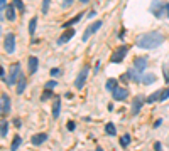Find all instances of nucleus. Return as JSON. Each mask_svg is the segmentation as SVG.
<instances>
[{
	"mask_svg": "<svg viewBox=\"0 0 169 151\" xmlns=\"http://www.w3.org/2000/svg\"><path fill=\"white\" fill-rule=\"evenodd\" d=\"M147 57H137L135 61H134V67L137 69V71H140V72H144L147 69Z\"/></svg>",
	"mask_w": 169,
	"mask_h": 151,
	"instance_id": "ddd939ff",
	"label": "nucleus"
},
{
	"mask_svg": "<svg viewBox=\"0 0 169 151\" xmlns=\"http://www.w3.org/2000/svg\"><path fill=\"white\" fill-rule=\"evenodd\" d=\"M81 20V14H78V15H74L71 20H68L66 24H64V29H68V27H71V25H74V24H78V22Z\"/></svg>",
	"mask_w": 169,
	"mask_h": 151,
	"instance_id": "b1692460",
	"label": "nucleus"
},
{
	"mask_svg": "<svg viewBox=\"0 0 169 151\" xmlns=\"http://www.w3.org/2000/svg\"><path fill=\"white\" fill-rule=\"evenodd\" d=\"M14 124L17 126V128H20V124H22V122H20V119H19V118H15L14 119Z\"/></svg>",
	"mask_w": 169,
	"mask_h": 151,
	"instance_id": "e433bc0d",
	"label": "nucleus"
},
{
	"mask_svg": "<svg viewBox=\"0 0 169 151\" xmlns=\"http://www.w3.org/2000/svg\"><path fill=\"white\" fill-rule=\"evenodd\" d=\"M125 35V30H120V32H118V37H120V39H122V37H124Z\"/></svg>",
	"mask_w": 169,
	"mask_h": 151,
	"instance_id": "37998d69",
	"label": "nucleus"
},
{
	"mask_svg": "<svg viewBox=\"0 0 169 151\" xmlns=\"http://www.w3.org/2000/svg\"><path fill=\"white\" fill-rule=\"evenodd\" d=\"M26 77H19V81H17V94H22L24 92V89H26Z\"/></svg>",
	"mask_w": 169,
	"mask_h": 151,
	"instance_id": "6ab92c4d",
	"label": "nucleus"
},
{
	"mask_svg": "<svg viewBox=\"0 0 169 151\" xmlns=\"http://www.w3.org/2000/svg\"><path fill=\"white\" fill-rule=\"evenodd\" d=\"M4 76H5V71H4V67L0 65V77H4Z\"/></svg>",
	"mask_w": 169,
	"mask_h": 151,
	"instance_id": "ea45409f",
	"label": "nucleus"
},
{
	"mask_svg": "<svg viewBox=\"0 0 169 151\" xmlns=\"http://www.w3.org/2000/svg\"><path fill=\"white\" fill-rule=\"evenodd\" d=\"M105 133H107L108 136H115V134H117V128H115L113 122H108V124L105 126Z\"/></svg>",
	"mask_w": 169,
	"mask_h": 151,
	"instance_id": "412c9836",
	"label": "nucleus"
},
{
	"mask_svg": "<svg viewBox=\"0 0 169 151\" xmlns=\"http://www.w3.org/2000/svg\"><path fill=\"white\" fill-rule=\"evenodd\" d=\"M144 102H146L144 96H135V99H134V102H132V114L134 116L139 114V111H140V108H142Z\"/></svg>",
	"mask_w": 169,
	"mask_h": 151,
	"instance_id": "9b49d317",
	"label": "nucleus"
},
{
	"mask_svg": "<svg viewBox=\"0 0 169 151\" xmlns=\"http://www.w3.org/2000/svg\"><path fill=\"white\" fill-rule=\"evenodd\" d=\"M49 4H51V0H42V8H41V12L42 14H48V10H49Z\"/></svg>",
	"mask_w": 169,
	"mask_h": 151,
	"instance_id": "cd10ccee",
	"label": "nucleus"
},
{
	"mask_svg": "<svg viewBox=\"0 0 169 151\" xmlns=\"http://www.w3.org/2000/svg\"><path fill=\"white\" fill-rule=\"evenodd\" d=\"M166 99H169V87H166V89L161 92V99L159 101H166Z\"/></svg>",
	"mask_w": 169,
	"mask_h": 151,
	"instance_id": "c756f323",
	"label": "nucleus"
},
{
	"mask_svg": "<svg viewBox=\"0 0 169 151\" xmlns=\"http://www.w3.org/2000/svg\"><path fill=\"white\" fill-rule=\"evenodd\" d=\"M39 67V61H37L36 55H31L29 57V74H34Z\"/></svg>",
	"mask_w": 169,
	"mask_h": 151,
	"instance_id": "dca6fc26",
	"label": "nucleus"
},
{
	"mask_svg": "<svg viewBox=\"0 0 169 151\" xmlns=\"http://www.w3.org/2000/svg\"><path fill=\"white\" fill-rule=\"evenodd\" d=\"M46 139H48V134L39 133V134H34V136L31 138V143H32L34 146H41L42 143H46Z\"/></svg>",
	"mask_w": 169,
	"mask_h": 151,
	"instance_id": "f8f14e48",
	"label": "nucleus"
},
{
	"mask_svg": "<svg viewBox=\"0 0 169 151\" xmlns=\"http://www.w3.org/2000/svg\"><path fill=\"white\" fill-rule=\"evenodd\" d=\"M130 144V134H124V136L120 138V146H129Z\"/></svg>",
	"mask_w": 169,
	"mask_h": 151,
	"instance_id": "bb28decb",
	"label": "nucleus"
},
{
	"mask_svg": "<svg viewBox=\"0 0 169 151\" xmlns=\"http://www.w3.org/2000/svg\"><path fill=\"white\" fill-rule=\"evenodd\" d=\"M61 74V71H59L58 67H54V69H51V76H59Z\"/></svg>",
	"mask_w": 169,
	"mask_h": 151,
	"instance_id": "72a5a7b5",
	"label": "nucleus"
},
{
	"mask_svg": "<svg viewBox=\"0 0 169 151\" xmlns=\"http://www.w3.org/2000/svg\"><path fill=\"white\" fill-rule=\"evenodd\" d=\"M161 92H162V91H156V92H152L151 94V96H149V97H147V102H156V101H159V99H161Z\"/></svg>",
	"mask_w": 169,
	"mask_h": 151,
	"instance_id": "5701e85b",
	"label": "nucleus"
},
{
	"mask_svg": "<svg viewBox=\"0 0 169 151\" xmlns=\"http://www.w3.org/2000/svg\"><path fill=\"white\" fill-rule=\"evenodd\" d=\"M166 15H167V18H169V4H166Z\"/></svg>",
	"mask_w": 169,
	"mask_h": 151,
	"instance_id": "a19ab883",
	"label": "nucleus"
},
{
	"mask_svg": "<svg viewBox=\"0 0 169 151\" xmlns=\"http://www.w3.org/2000/svg\"><path fill=\"white\" fill-rule=\"evenodd\" d=\"M127 52H129V45H120V47H117V49L113 50V54H112L110 61L113 62V64H118V62H122V61L125 59Z\"/></svg>",
	"mask_w": 169,
	"mask_h": 151,
	"instance_id": "20e7f679",
	"label": "nucleus"
},
{
	"mask_svg": "<svg viewBox=\"0 0 169 151\" xmlns=\"http://www.w3.org/2000/svg\"><path fill=\"white\" fill-rule=\"evenodd\" d=\"M140 77H142V76H140V71H137L135 67H132V69L127 71V79L132 81V82H139Z\"/></svg>",
	"mask_w": 169,
	"mask_h": 151,
	"instance_id": "2eb2a0df",
	"label": "nucleus"
},
{
	"mask_svg": "<svg viewBox=\"0 0 169 151\" xmlns=\"http://www.w3.org/2000/svg\"><path fill=\"white\" fill-rule=\"evenodd\" d=\"M95 15H96V14H95V10H92V12H90V15H88V17H90V18H93Z\"/></svg>",
	"mask_w": 169,
	"mask_h": 151,
	"instance_id": "79ce46f5",
	"label": "nucleus"
},
{
	"mask_svg": "<svg viewBox=\"0 0 169 151\" xmlns=\"http://www.w3.org/2000/svg\"><path fill=\"white\" fill-rule=\"evenodd\" d=\"M73 35H74V29H71V27H68L64 32L59 35V39H58V44L59 45H63V44H66V42H70L71 39H73Z\"/></svg>",
	"mask_w": 169,
	"mask_h": 151,
	"instance_id": "9d476101",
	"label": "nucleus"
},
{
	"mask_svg": "<svg viewBox=\"0 0 169 151\" xmlns=\"http://www.w3.org/2000/svg\"><path fill=\"white\" fill-rule=\"evenodd\" d=\"M154 149H161V143H159V141H156V143H154Z\"/></svg>",
	"mask_w": 169,
	"mask_h": 151,
	"instance_id": "4c0bfd02",
	"label": "nucleus"
},
{
	"mask_svg": "<svg viewBox=\"0 0 169 151\" xmlns=\"http://www.w3.org/2000/svg\"><path fill=\"white\" fill-rule=\"evenodd\" d=\"M14 5L19 8L20 12H24V4H22V0H14Z\"/></svg>",
	"mask_w": 169,
	"mask_h": 151,
	"instance_id": "7c9ffc66",
	"label": "nucleus"
},
{
	"mask_svg": "<svg viewBox=\"0 0 169 151\" xmlns=\"http://www.w3.org/2000/svg\"><path fill=\"white\" fill-rule=\"evenodd\" d=\"M20 64L19 62H15V64H12L10 67V74H9V77L5 79V82H7V86H14L15 82L19 81V77H20Z\"/></svg>",
	"mask_w": 169,
	"mask_h": 151,
	"instance_id": "7ed1b4c3",
	"label": "nucleus"
},
{
	"mask_svg": "<svg viewBox=\"0 0 169 151\" xmlns=\"http://www.w3.org/2000/svg\"><path fill=\"white\" fill-rule=\"evenodd\" d=\"M59 111H61V99L56 97L54 99V104H52V118H59Z\"/></svg>",
	"mask_w": 169,
	"mask_h": 151,
	"instance_id": "f3484780",
	"label": "nucleus"
},
{
	"mask_svg": "<svg viewBox=\"0 0 169 151\" xmlns=\"http://www.w3.org/2000/svg\"><path fill=\"white\" fill-rule=\"evenodd\" d=\"M4 49L7 54H14V50H15V35L12 32H9L7 35H5L4 39Z\"/></svg>",
	"mask_w": 169,
	"mask_h": 151,
	"instance_id": "423d86ee",
	"label": "nucleus"
},
{
	"mask_svg": "<svg viewBox=\"0 0 169 151\" xmlns=\"http://www.w3.org/2000/svg\"><path fill=\"white\" fill-rule=\"evenodd\" d=\"M117 86H118V81H117V79H113V77H110V79L107 81V84H105V89L112 92V91H113Z\"/></svg>",
	"mask_w": 169,
	"mask_h": 151,
	"instance_id": "aec40b11",
	"label": "nucleus"
},
{
	"mask_svg": "<svg viewBox=\"0 0 169 151\" xmlns=\"http://www.w3.org/2000/svg\"><path fill=\"white\" fill-rule=\"evenodd\" d=\"M7 131H9V122L0 121V136H7Z\"/></svg>",
	"mask_w": 169,
	"mask_h": 151,
	"instance_id": "393cba45",
	"label": "nucleus"
},
{
	"mask_svg": "<svg viewBox=\"0 0 169 151\" xmlns=\"http://www.w3.org/2000/svg\"><path fill=\"white\" fill-rule=\"evenodd\" d=\"M20 143H22V138H20V136H14V139H12V144H10V149H19Z\"/></svg>",
	"mask_w": 169,
	"mask_h": 151,
	"instance_id": "a878e982",
	"label": "nucleus"
},
{
	"mask_svg": "<svg viewBox=\"0 0 169 151\" xmlns=\"http://www.w3.org/2000/svg\"><path fill=\"white\" fill-rule=\"evenodd\" d=\"M162 71H164V79L169 81V65H162Z\"/></svg>",
	"mask_w": 169,
	"mask_h": 151,
	"instance_id": "473e14b6",
	"label": "nucleus"
},
{
	"mask_svg": "<svg viewBox=\"0 0 169 151\" xmlns=\"http://www.w3.org/2000/svg\"><path fill=\"white\" fill-rule=\"evenodd\" d=\"M7 7V0H0V10Z\"/></svg>",
	"mask_w": 169,
	"mask_h": 151,
	"instance_id": "c9c22d12",
	"label": "nucleus"
},
{
	"mask_svg": "<svg viewBox=\"0 0 169 151\" xmlns=\"http://www.w3.org/2000/svg\"><path fill=\"white\" fill-rule=\"evenodd\" d=\"M161 122H162V119H157V121L154 122V128H159V126H161Z\"/></svg>",
	"mask_w": 169,
	"mask_h": 151,
	"instance_id": "58836bf2",
	"label": "nucleus"
},
{
	"mask_svg": "<svg viewBox=\"0 0 169 151\" xmlns=\"http://www.w3.org/2000/svg\"><path fill=\"white\" fill-rule=\"evenodd\" d=\"M36 27H37V17H32L29 22V34L31 35H34L36 34Z\"/></svg>",
	"mask_w": 169,
	"mask_h": 151,
	"instance_id": "4be33fe9",
	"label": "nucleus"
},
{
	"mask_svg": "<svg viewBox=\"0 0 169 151\" xmlns=\"http://www.w3.org/2000/svg\"><path fill=\"white\" fill-rule=\"evenodd\" d=\"M100 27H102V20H96L95 24L88 25V27H86V30H84V32H83V37H81V40H83V42H86V40H88L90 37H92L93 34H95L96 30L100 29Z\"/></svg>",
	"mask_w": 169,
	"mask_h": 151,
	"instance_id": "0eeeda50",
	"label": "nucleus"
},
{
	"mask_svg": "<svg viewBox=\"0 0 169 151\" xmlns=\"http://www.w3.org/2000/svg\"><path fill=\"white\" fill-rule=\"evenodd\" d=\"M164 40L161 32L157 30H151V32H146V34H140L135 40V45L140 47V49H156L159 47Z\"/></svg>",
	"mask_w": 169,
	"mask_h": 151,
	"instance_id": "f257e3e1",
	"label": "nucleus"
},
{
	"mask_svg": "<svg viewBox=\"0 0 169 151\" xmlns=\"http://www.w3.org/2000/svg\"><path fill=\"white\" fill-rule=\"evenodd\" d=\"M52 96V92H51V89H46L44 92H42V96H41V101H48L49 97Z\"/></svg>",
	"mask_w": 169,
	"mask_h": 151,
	"instance_id": "c85d7f7f",
	"label": "nucleus"
},
{
	"mask_svg": "<svg viewBox=\"0 0 169 151\" xmlns=\"http://www.w3.org/2000/svg\"><path fill=\"white\" fill-rule=\"evenodd\" d=\"M15 5L14 4H7V7H5V18H7V20H10V22H14L15 20V17H17V15H15Z\"/></svg>",
	"mask_w": 169,
	"mask_h": 151,
	"instance_id": "4468645a",
	"label": "nucleus"
},
{
	"mask_svg": "<svg viewBox=\"0 0 169 151\" xmlns=\"http://www.w3.org/2000/svg\"><path fill=\"white\" fill-rule=\"evenodd\" d=\"M56 86H58L56 81H48V82H46V89H54Z\"/></svg>",
	"mask_w": 169,
	"mask_h": 151,
	"instance_id": "2f4dec72",
	"label": "nucleus"
},
{
	"mask_svg": "<svg viewBox=\"0 0 169 151\" xmlns=\"http://www.w3.org/2000/svg\"><path fill=\"white\" fill-rule=\"evenodd\" d=\"M112 96H113L115 101H124V99H127V96H129V91L125 89V87L117 86L113 91H112Z\"/></svg>",
	"mask_w": 169,
	"mask_h": 151,
	"instance_id": "1a4fd4ad",
	"label": "nucleus"
},
{
	"mask_svg": "<svg viewBox=\"0 0 169 151\" xmlns=\"http://www.w3.org/2000/svg\"><path fill=\"white\" fill-rule=\"evenodd\" d=\"M80 2H83V4H84V2H88V0H80Z\"/></svg>",
	"mask_w": 169,
	"mask_h": 151,
	"instance_id": "c03bdc74",
	"label": "nucleus"
},
{
	"mask_svg": "<svg viewBox=\"0 0 169 151\" xmlns=\"http://www.w3.org/2000/svg\"><path fill=\"white\" fill-rule=\"evenodd\" d=\"M74 128H76V124H74L73 121H70V122H68V129H70V131H74Z\"/></svg>",
	"mask_w": 169,
	"mask_h": 151,
	"instance_id": "f704fd0d",
	"label": "nucleus"
},
{
	"mask_svg": "<svg viewBox=\"0 0 169 151\" xmlns=\"http://www.w3.org/2000/svg\"><path fill=\"white\" fill-rule=\"evenodd\" d=\"M10 109H12L10 96H9V94H2V96H0V114H2V116L9 114Z\"/></svg>",
	"mask_w": 169,
	"mask_h": 151,
	"instance_id": "39448f33",
	"label": "nucleus"
},
{
	"mask_svg": "<svg viewBox=\"0 0 169 151\" xmlns=\"http://www.w3.org/2000/svg\"><path fill=\"white\" fill-rule=\"evenodd\" d=\"M140 82L146 84V86H149V84L156 82V76L154 74H144L142 77H140Z\"/></svg>",
	"mask_w": 169,
	"mask_h": 151,
	"instance_id": "a211bd4d",
	"label": "nucleus"
},
{
	"mask_svg": "<svg viewBox=\"0 0 169 151\" xmlns=\"http://www.w3.org/2000/svg\"><path fill=\"white\" fill-rule=\"evenodd\" d=\"M88 69H90V67H86V65H84V67L80 71L76 81H74V87H76V89H81V87L84 86V82H86V77H88Z\"/></svg>",
	"mask_w": 169,
	"mask_h": 151,
	"instance_id": "6e6552de",
	"label": "nucleus"
},
{
	"mask_svg": "<svg viewBox=\"0 0 169 151\" xmlns=\"http://www.w3.org/2000/svg\"><path fill=\"white\" fill-rule=\"evenodd\" d=\"M149 10H151V14L154 15V17L162 18L166 15V4L162 0H154L151 4V7H149Z\"/></svg>",
	"mask_w": 169,
	"mask_h": 151,
	"instance_id": "f03ea898",
	"label": "nucleus"
}]
</instances>
